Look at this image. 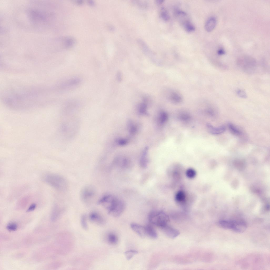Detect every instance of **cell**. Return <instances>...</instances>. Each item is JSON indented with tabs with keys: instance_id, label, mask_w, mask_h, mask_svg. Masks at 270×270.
Segmentation results:
<instances>
[{
	"instance_id": "cell-1",
	"label": "cell",
	"mask_w": 270,
	"mask_h": 270,
	"mask_svg": "<svg viewBox=\"0 0 270 270\" xmlns=\"http://www.w3.org/2000/svg\"><path fill=\"white\" fill-rule=\"evenodd\" d=\"M98 204L106 209L109 215L115 217H118L122 214L125 206L124 202L122 200L110 195L103 196L98 201Z\"/></svg>"
},
{
	"instance_id": "cell-2",
	"label": "cell",
	"mask_w": 270,
	"mask_h": 270,
	"mask_svg": "<svg viewBox=\"0 0 270 270\" xmlns=\"http://www.w3.org/2000/svg\"><path fill=\"white\" fill-rule=\"evenodd\" d=\"M43 180L58 190L64 191L67 189L68 184L66 180L57 174L49 173L44 175Z\"/></svg>"
},
{
	"instance_id": "cell-3",
	"label": "cell",
	"mask_w": 270,
	"mask_h": 270,
	"mask_svg": "<svg viewBox=\"0 0 270 270\" xmlns=\"http://www.w3.org/2000/svg\"><path fill=\"white\" fill-rule=\"evenodd\" d=\"M148 219L151 223L161 228L167 224L169 221L168 215L161 211H152L149 214Z\"/></svg>"
},
{
	"instance_id": "cell-4",
	"label": "cell",
	"mask_w": 270,
	"mask_h": 270,
	"mask_svg": "<svg viewBox=\"0 0 270 270\" xmlns=\"http://www.w3.org/2000/svg\"><path fill=\"white\" fill-rule=\"evenodd\" d=\"M95 193V189L93 186L87 185L81 189L80 193V198L83 201L88 203L93 198Z\"/></svg>"
},
{
	"instance_id": "cell-5",
	"label": "cell",
	"mask_w": 270,
	"mask_h": 270,
	"mask_svg": "<svg viewBox=\"0 0 270 270\" xmlns=\"http://www.w3.org/2000/svg\"><path fill=\"white\" fill-rule=\"evenodd\" d=\"M239 65L244 71L249 73H253L256 67L255 60L250 58H246L242 60Z\"/></svg>"
},
{
	"instance_id": "cell-6",
	"label": "cell",
	"mask_w": 270,
	"mask_h": 270,
	"mask_svg": "<svg viewBox=\"0 0 270 270\" xmlns=\"http://www.w3.org/2000/svg\"><path fill=\"white\" fill-rule=\"evenodd\" d=\"M81 81V79L79 78H73L65 80L59 84L57 87L60 90H66L78 85Z\"/></svg>"
},
{
	"instance_id": "cell-7",
	"label": "cell",
	"mask_w": 270,
	"mask_h": 270,
	"mask_svg": "<svg viewBox=\"0 0 270 270\" xmlns=\"http://www.w3.org/2000/svg\"><path fill=\"white\" fill-rule=\"evenodd\" d=\"M161 228L167 236L171 238L176 237L180 233L178 230L170 226L168 224Z\"/></svg>"
},
{
	"instance_id": "cell-8",
	"label": "cell",
	"mask_w": 270,
	"mask_h": 270,
	"mask_svg": "<svg viewBox=\"0 0 270 270\" xmlns=\"http://www.w3.org/2000/svg\"><path fill=\"white\" fill-rule=\"evenodd\" d=\"M247 227L246 223L243 220H233L232 229L233 230L238 233L244 232Z\"/></svg>"
},
{
	"instance_id": "cell-9",
	"label": "cell",
	"mask_w": 270,
	"mask_h": 270,
	"mask_svg": "<svg viewBox=\"0 0 270 270\" xmlns=\"http://www.w3.org/2000/svg\"><path fill=\"white\" fill-rule=\"evenodd\" d=\"M131 229L139 236L142 237H147L145 226L133 223L130 225Z\"/></svg>"
},
{
	"instance_id": "cell-10",
	"label": "cell",
	"mask_w": 270,
	"mask_h": 270,
	"mask_svg": "<svg viewBox=\"0 0 270 270\" xmlns=\"http://www.w3.org/2000/svg\"><path fill=\"white\" fill-rule=\"evenodd\" d=\"M207 126L209 132L214 135H218L224 132L226 129L224 126H221L218 127H215L210 123L207 124Z\"/></svg>"
},
{
	"instance_id": "cell-11",
	"label": "cell",
	"mask_w": 270,
	"mask_h": 270,
	"mask_svg": "<svg viewBox=\"0 0 270 270\" xmlns=\"http://www.w3.org/2000/svg\"><path fill=\"white\" fill-rule=\"evenodd\" d=\"M90 221L93 223L99 225L104 223V221L102 217L99 214L95 212L91 213L89 216Z\"/></svg>"
},
{
	"instance_id": "cell-12",
	"label": "cell",
	"mask_w": 270,
	"mask_h": 270,
	"mask_svg": "<svg viewBox=\"0 0 270 270\" xmlns=\"http://www.w3.org/2000/svg\"><path fill=\"white\" fill-rule=\"evenodd\" d=\"M216 20L215 17L212 16L209 18L206 21L205 25V28L208 32L213 30L216 24Z\"/></svg>"
},
{
	"instance_id": "cell-13",
	"label": "cell",
	"mask_w": 270,
	"mask_h": 270,
	"mask_svg": "<svg viewBox=\"0 0 270 270\" xmlns=\"http://www.w3.org/2000/svg\"><path fill=\"white\" fill-rule=\"evenodd\" d=\"M168 97L171 101L175 103L181 102L182 100L180 94L175 91H170Z\"/></svg>"
},
{
	"instance_id": "cell-14",
	"label": "cell",
	"mask_w": 270,
	"mask_h": 270,
	"mask_svg": "<svg viewBox=\"0 0 270 270\" xmlns=\"http://www.w3.org/2000/svg\"><path fill=\"white\" fill-rule=\"evenodd\" d=\"M147 237L152 238H156L157 237V233L153 228L148 225L145 226Z\"/></svg>"
},
{
	"instance_id": "cell-15",
	"label": "cell",
	"mask_w": 270,
	"mask_h": 270,
	"mask_svg": "<svg viewBox=\"0 0 270 270\" xmlns=\"http://www.w3.org/2000/svg\"><path fill=\"white\" fill-rule=\"evenodd\" d=\"M183 26L187 32H191L194 31L195 28L194 25L189 20H186L183 22Z\"/></svg>"
},
{
	"instance_id": "cell-16",
	"label": "cell",
	"mask_w": 270,
	"mask_h": 270,
	"mask_svg": "<svg viewBox=\"0 0 270 270\" xmlns=\"http://www.w3.org/2000/svg\"><path fill=\"white\" fill-rule=\"evenodd\" d=\"M107 240L108 242L112 244H115L118 242V239L116 235L113 233L109 234L107 236Z\"/></svg>"
},
{
	"instance_id": "cell-17",
	"label": "cell",
	"mask_w": 270,
	"mask_h": 270,
	"mask_svg": "<svg viewBox=\"0 0 270 270\" xmlns=\"http://www.w3.org/2000/svg\"><path fill=\"white\" fill-rule=\"evenodd\" d=\"M160 16L164 21H167L170 19V16L167 9L164 7H162L160 10Z\"/></svg>"
},
{
	"instance_id": "cell-18",
	"label": "cell",
	"mask_w": 270,
	"mask_h": 270,
	"mask_svg": "<svg viewBox=\"0 0 270 270\" xmlns=\"http://www.w3.org/2000/svg\"><path fill=\"white\" fill-rule=\"evenodd\" d=\"M138 253V252L137 250H130L126 251L124 253V254L126 259L129 260Z\"/></svg>"
},
{
	"instance_id": "cell-19",
	"label": "cell",
	"mask_w": 270,
	"mask_h": 270,
	"mask_svg": "<svg viewBox=\"0 0 270 270\" xmlns=\"http://www.w3.org/2000/svg\"><path fill=\"white\" fill-rule=\"evenodd\" d=\"M228 126L230 131L233 134L235 135H239L240 134L241 132L232 124L229 123Z\"/></svg>"
},
{
	"instance_id": "cell-20",
	"label": "cell",
	"mask_w": 270,
	"mask_h": 270,
	"mask_svg": "<svg viewBox=\"0 0 270 270\" xmlns=\"http://www.w3.org/2000/svg\"><path fill=\"white\" fill-rule=\"evenodd\" d=\"M185 195L184 193L182 191H179L177 193L176 196V200L179 202L184 201L185 199Z\"/></svg>"
},
{
	"instance_id": "cell-21",
	"label": "cell",
	"mask_w": 270,
	"mask_h": 270,
	"mask_svg": "<svg viewBox=\"0 0 270 270\" xmlns=\"http://www.w3.org/2000/svg\"><path fill=\"white\" fill-rule=\"evenodd\" d=\"M186 174L188 177L192 178L195 176L196 173L194 170L192 168H189L187 170Z\"/></svg>"
},
{
	"instance_id": "cell-22",
	"label": "cell",
	"mask_w": 270,
	"mask_h": 270,
	"mask_svg": "<svg viewBox=\"0 0 270 270\" xmlns=\"http://www.w3.org/2000/svg\"><path fill=\"white\" fill-rule=\"evenodd\" d=\"M81 223L82 226L85 229H87L88 226L86 221V217L85 215H83L81 219Z\"/></svg>"
},
{
	"instance_id": "cell-23",
	"label": "cell",
	"mask_w": 270,
	"mask_h": 270,
	"mask_svg": "<svg viewBox=\"0 0 270 270\" xmlns=\"http://www.w3.org/2000/svg\"><path fill=\"white\" fill-rule=\"evenodd\" d=\"M17 225L13 223L9 224L7 226L8 230L11 231H15L17 229Z\"/></svg>"
},
{
	"instance_id": "cell-24",
	"label": "cell",
	"mask_w": 270,
	"mask_h": 270,
	"mask_svg": "<svg viewBox=\"0 0 270 270\" xmlns=\"http://www.w3.org/2000/svg\"><path fill=\"white\" fill-rule=\"evenodd\" d=\"M160 119L161 121L162 122L166 121L168 119V115L165 112H162L160 115Z\"/></svg>"
},
{
	"instance_id": "cell-25",
	"label": "cell",
	"mask_w": 270,
	"mask_h": 270,
	"mask_svg": "<svg viewBox=\"0 0 270 270\" xmlns=\"http://www.w3.org/2000/svg\"><path fill=\"white\" fill-rule=\"evenodd\" d=\"M237 94L239 96L242 98H246L247 97L245 93L242 90H238L237 91Z\"/></svg>"
},
{
	"instance_id": "cell-26",
	"label": "cell",
	"mask_w": 270,
	"mask_h": 270,
	"mask_svg": "<svg viewBox=\"0 0 270 270\" xmlns=\"http://www.w3.org/2000/svg\"><path fill=\"white\" fill-rule=\"evenodd\" d=\"M36 204L35 203L32 204L28 208L27 211L30 212L34 210L36 208Z\"/></svg>"
},
{
	"instance_id": "cell-27",
	"label": "cell",
	"mask_w": 270,
	"mask_h": 270,
	"mask_svg": "<svg viewBox=\"0 0 270 270\" xmlns=\"http://www.w3.org/2000/svg\"><path fill=\"white\" fill-rule=\"evenodd\" d=\"M117 78L118 80L119 81H121L122 79V75L120 72H118L117 75Z\"/></svg>"
},
{
	"instance_id": "cell-28",
	"label": "cell",
	"mask_w": 270,
	"mask_h": 270,
	"mask_svg": "<svg viewBox=\"0 0 270 270\" xmlns=\"http://www.w3.org/2000/svg\"><path fill=\"white\" fill-rule=\"evenodd\" d=\"M218 53L219 55H222L225 53V51L223 49H220L218 51Z\"/></svg>"
},
{
	"instance_id": "cell-29",
	"label": "cell",
	"mask_w": 270,
	"mask_h": 270,
	"mask_svg": "<svg viewBox=\"0 0 270 270\" xmlns=\"http://www.w3.org/2000/svg\"><path fill=\"white\" fill-rule=\"evenodd\" d=\"M164 1L163 0H157L156 1V2L157 4H160L162 3Z\"/></svg>"
}]
</instances>
